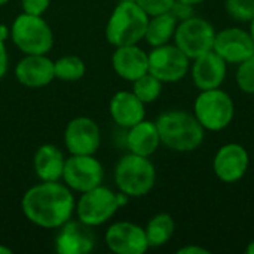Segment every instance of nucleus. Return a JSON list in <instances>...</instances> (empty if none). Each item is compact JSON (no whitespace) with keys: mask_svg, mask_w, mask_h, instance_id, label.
<instances>
[{"mask_svg":"<svg viewBox=\"0 0 254 254\" xmlns=\"http://www.w3.org/2000/svg\"><path fill=\"white\" fill-rule=\"evenodd\" d=\"M76 199L73 190L60 182H40L25 190L21 210L25 219L42 229H58L73 219Z\"/></svg>","mask_w":254,"mask_h":254,"instance_id":"nucleus-1","label":"nucleus"},{"mask_svg":"<svg viewBox=\"0 0 254 254\" xmlns=\"http://www.w3.org/2000/svg\"><path fill=\"white\" fill-rule=\"evenodd\" d=\"M161 144L173 152L188 153L201 147L205 129L193 113L185 110H167L155 121Z\"/></svg>","mask_w":254,"mask_h":254,"instance_id":"nucleus-2","label":"nucleus"},{"mask_svg":"<svg viewBox=\"0 0 254 254\" xmlns=\"http://www.w3.org/2000/svg\"><path fill=\"white\" fill-rule=\"evenodd\" d=\"M149 15L134 1L122 0L112 10L106 24V39L110 45H137L144 39Z\"/></svg>","mask_w":254,"mask_h":254,"instance_id":"nucleus-3","label":"nucleus"},{"mask_svg":"<svg viewBox=\"0 0 254 254\" xmlns=\"http://www.w3.org/2000/svg\"><path fill=\"white\" fill-rule=\"evenodd\" d=\"M115 183L119 192L129 198L146 196L156 183V168L153 162L140 155L127 153L115 167Z\"/></svg>","mask_w":254,"mask_h":254,"instance_id":"nucleus-4","label":"nucleus"},{"mask_svg":"<svg viewBox=\"0 0 254 254\" xmlns=\"http://www.w3.org/2000/svg\"><path fill=\"white\" fill-rule=\"evenodd\" d=\"M10 39L24 55L48 54L54 46V33L46 19L24 12L10 25Z\"/></svg>","mask_w":254,"mask_h":254,"instance_id":"nucleus-5","label":"nucleus"},{"mask_svg":"<svg viewBox=\"0 0 254 254\" xmlns=\"http://www.w3.org/2000/svg\"><path fill=\"white\" fill-rule=\"evenodd\" d=\"M193 115L205 131L217 132L232 124L235 104L226 91L220 88L205 89L195 98Z\"/></svg>","mask_w":254,"mask_h":254,"instance_id":"nucleus-6","label":"nucleus"},{"mask_svg":"<svg viewBox=\"0 0 254 254\" xmlns=\"http://www.w3.org/2000/svg\"><path fill=\"white\" fill-rule=\"evenodd\" d=\"M121 208L118 202V192H113L110 188L103 185L80 193V198L76 201L74 214L82 223L97 228L107 223Z\"/></svg>","mask_w":254,"mask_h":254,"instance_id":"nucleus-7","label":"nucleus"},{"mask_svg":"<svg viewBox=\"0 0 254 254\" xmlns=\"http://www.w3.org/2000/svg\"><path fill=\"white\" fill-rule=\"evenodd\" d=\"M216 30L213 24L201 16L192 15L179 21L174 33V45L179 46L189 60H195L202 54L213 51Z\"/></svg>","mask_w":254,"mask_h":254,"instance_id":"nucleus-8","label":"nucleus"},{"mask_svg":"<svg viewBox=\"0 0 254 254\" xmlns=\"http://www.w3.org/2000/svg\"><path fill=\"white\" fill-rule=\"evenodd\" d=\"M61 182L73 192H88L104 182V167L95 155H70L65 158Z\"/></svg>","mask_w":254,"mask_h":254,"instance_id":"nucleus-9","label":"nucleus"},{"mask_svg":"<svg viewBox=\"0 0 254 254\" xmlns=\"http://www.w3.org/2000/svg\"><path fill=\"white\" fill-rule=\"evenodd\" d=\"M190 70V60L174 43L155 46L149 52V73L162 83H176Z\"/></svg>","mask_w":254,"mask_h":254,"instance_id":"nucleus-10","label":"nucleus"},{"mask_svg":"<svg viewBox=\"0 0 254 254\" xmlns=\"http://www.w3.org/2000/svg\"><path fill=\"white\" fill-rule=\"evenodd\" d=\"M64 146L70 155H95L101 146L98 124L88 116L73 118L64 129Z\"/></svg>","mask_w":254,"mask_h":254,"instance_id":"nucleus-11","label":"nucleus"},{"mask_svg":"<svg viewBox=\"0 0 254 254\" xmlns=\"http://www.w3.org/2000/svg\"><path fill=\"white\" fill-rule=\"evenodd\" d=\"M106 246L116 254H143L150 247L144 228L132 222H115L104 235Z\"/></svg>","mask_w":254,"mask_h":254,"instance_id":"nucleus-12","label":"nucleus"},{"mask_svg":"<svg viewBox=\"0 0 254 254\" xmlns=\"http://www.w3.org/2000/svg\"><path fill=\"white\" fill-rule=\"evenodd\" d=\"M249 164L250 156L243 144L226 143L214 155L213 171L220 182L237 183L246 176Z\"/></svg>","mask_w":254,"mask_h":254,"instance_id":"nucleus-13","label":"nucleus"},{"mask_svg":"<svg viewBox=\"0 0 254 254\" xmlns=\"http://www.w3.org/2000/svg\"><path fill=\"white\" fill-rule=\"evenodd\" d=\"M213 51L228 64H240L254 55V43L249 31L240 27H228L216 33Z\"/></svg>","mask_w":254,"mask_h":254,"instance_id":"nucleus-14","label":"nucleus"},{"mask_svg":"<svg viewBox=\"0 0 254 254\" xmlns=\"http://www.w3.org/2000/svg\"><path fill=\"white\" fill-rule=\"evenodd\" d=\"M95 249V235L91 226L70 219L55 237V252L60 254H89Z\"/></svg>","mask_w":254,"mask_h":254,"instance_id":"nucleus-15","label":"nucleus"},{"mask_svg":"<svg viewBox=\"0 0 254 254\" xmlns=\"http://www.w3.org/2000/svg\"><path fill=\"white\" fill-rule=\"evenodd\" d=\"M15 77L25 88H43L55 79L54 61L48 54L24 55L15 65Z\"/></svg>","mask_w":254,"mask_h":254,"instance_id":"nucleus-16","label":"nucleus"},{"mask_svg":"<svg viewBox=\"0 0 254 254\" xmlns=\"http://www.w3.org/2000/svg\"><path fill=\"white\" fill-rule=\"evenodd\" d=\"M190 73L192 80L199 91L220 88L226 79L228 63L214 51H208L193 60Z\"/></svg>","mask_w":254,"mask_h":254,"instance_id":"nucleus-17","label":"nucleus"},{"mask_svg":"<svg viewBox=\"0 0 254 254\" xmlns=\"http://www.w3.org/2000/svg\"><path fill=\"white\" fill-rule=\"evenodd\" d=\"M112 67L121 79L132 83L149 73V54L138 43L116 46L112 55Z\"/></svg>","mask_w":254,"mask_h":254,"instance_id":"nucleus-18","label":"nucleus"},{"mask_svg":"<svg viewBox=\"0 0 254 254\" xmlns=\"http://www.w3.org/2000/svg\"><path fill=\"white\" fill-rule=\"evenodd\" d=\"M109 113L116 125L128 129L146 119V104L132 91H118L110 98Z\"/></svg>","mask_w":254,"mask_h":254,"instance_id":"nucleus-19","label":"nucleus"},{"mask_svg":"<svg viewBox=\"0 0 254 254\" xmlns=\"http://www.w3.org/2000/svg\"><path fill=\"white\" fill-rule=\"evenodd\" d=\"M64 164L63 150L51 143L39 146L33 158V168L40 182H61Z\"/></svg>","mask_w":254,"mask_h":254,"instance_id":"nucleus-20","label":"nucleus"},{"mask_svg":"<svg viewBox=\"0 0 254 254\" xmlns=\"http://www.w3.org/2000/svg\"><path fill=\"white\" fill-rule=\"evenodd\" d=\"M125 141L129 153L146 156V158H150L161 146V138L156 124L147 119H143L138 124L128 128Z\"/></svg>","mask_w":254,"mask_h":254,"instance_id":"nucleus-21","label":"nucleus"},{"mask_svg":"<svg viewBox=\"0 0 254 254\" xmlns=\"http://www.w3.org/2000/svg\"><path fill=\"white\" fill-rule=\"evenodd\" d=\"M177 24L179 19L173 15L171 10L155 16H149V22L143 40H146L152 48L167 45L174 39Z\"/></svg>","mask_w":254,"mask_h":254,"instance_id":"nucleus-22","label":"nucleus"},{"mask_svg":"<svg viewBox=\"0 0 254 254\" xmlns=\"http://www.w3.org/2000/svg\"><path fill=\"white\" fill-rule=\"evenodd\" d=\"M176 231V222L168 213L155 214L146 225L144 232L150 249H159L170 243Z\"/></svg>","mask_w":254,"mask_h":254,"instance_id":"nucleus-23","label":"nucleus"},{"mask_svg":"<svg viewBox=\"0 0 254 254\" xmlns=\"http://www.w3.org/2000/svg\"><path fill=\"white\" fill-rule=\"evenodd\" d=\"M55 79L63 82H77L85 76V61L77 55H63L54 61Z\"/></svg>","mask_w":254,"mask_h":254,"instance_id":"nucleus-24","label":"nucleus"},{"mask_svg":"<svg viewBox=\"0 0 254 254\" xmlns=\"http://www.w3.org/2000/svg\"><path fill=\"white\" fill-rule=\"evenodd\" d=\"M162 82L159 79H156L153 74L146 73L141 77H138L137 80L132 82V92L144 103V104H150L155 103L161 92H162Z\"/></svg>","mask_w":254,"mask_h":254,"instance_id":"nucleus-25","label":"nucleus"},{"mask_svg":"<svg viewBox=\"0 0 254 254\" xmlns=\"http://www.w3.org/2000/svg\"><path fill=\"white\" fill-rule=\"evenodd\" d=\"M238 88L246 94H254V55L238 64L235 73Z\"/></svg>","mask_w":254,"mask_h":254,"instance_id":"nucleus-26","label":"nucleus"},{"mask_svg":"<svg viewBox=\"0 0 254 254\" xmlns=\"http://www.w3.org/2000/svg\"><path fill=\"white\" fill-rule=\"evenodd\" d=\"M226 12L240 22H250L254 18V0H226Z\"/></svg>","mask_w":254,"mask_h":254,"instance_id":"nucleus-27","label":"nucleus"},{"mask_svg":"<svg viewBox=\"0 0 254 254\" xmlns=\"http://www.w3.org/2000/svg\"><path fill=\"white\" fill-rule=\"evenodd\" d=\"M149 16H155L171 10L176 0H134Z\"/></svg>","mask_w":254,"mask_h":254,"instance_id":"nucleus-28","label":"nucleus"},{"mask_svg":"<svg viewBox=\"0 0 254 254\" xmlns=\"http://www.w3.org/2000/svg\"><path fill=\"white\" fill-rule=\"evenodd\" d=\"M49 4L51 0H21V9L24 13L39 16H43V13L49 9Z\"/></svg>","mask_w":254,"mask_h":254,"instance_id":"nucleus-29","label":"nucleus"},{"mask_svg":"<svg viewBox=\"0 0 254 254\" xmlns=\"http://www.w3.org/2000/svg\"><path fill=\"white\" fill-rule=\"evenodd\" d=\"M171 12H173V15H174L179 21H183V19H186V18H189V16L193 15V6L176 0V3H174L173 7H171Z\"/></svg>","mask_w":254,"mask_h":254,"instance_id":"nucleus-30","label":"nucleus"},{"mask_svg":"<svg viewBox=\"0 0 254 254\" xmlns=\"http://www.w3.org/2000/svg\"><path fill=\"white\" fill-rule=\"evenodd\" d=\"M6 42L0 39V79L4 77V74L7 73V67H9V57H7V49H6Z\"/></svg>","mask_w":254,"mask_h":254,"instance_id":"nucleus-31","label":"nucleus"},{"mask_svg":"<svg viewBox=\"0 0 254 254\" xmlns=\"http://www.w3.org/2000/svg\"><path fill=\"white\" fill-rule=\"evenodd\" d=\"M210 253V250L208 249H204V247H201V246H193V244H190V246H185V247H182V249H179L177 250V254H208Z\"/></svg>","mask_w":254,"mask_h":254,"instance_id":"nucleus-32","label":"nucleus"},{"mask_svg":"<svg viewBox=\"0 0 254 254\" xmlns=\"http://www.w3.org/2000/svg\"><path fill=\"white\" fill-rule=\"evenodd\" d=\"M9 37H10V27H7L6 24H0V39L6 42Z\"/></svg>","mask_w":254,"mask_h":254,"instance_id":"nucleus-33","label":"nucleus"},{"mask_svg":"<svg viewBox=\"0 0 254 254\" xmlns=\"http://www.w3.org/2000/svg\"><path fill=\"white\" fill-rule=\"evenodd\" d=\"M0 254H12V249H9L7 246L0 244Z\"/></svg>","mask_w":254,"mask_h":254,"instance_id":"nucleus-34","label":"nucleus"},{"mask_svg":"<svg viewBox=\"0 0 254 254\" xmlns=\"http://www.w3.org/2000/svg\"><path fill=\"white\" fill-rule=\"evenodd\" d=\"M179 1H183V3H188V4L195 6V4H199V3H202V1H205V0H179Z\"/></svg>","mask_w":254,"mask_h":254,"instance_id":"nucleus-35","label":"nucleus"},{"mask_svg":"<svg viewBox=\"0 0 254 254\" xmlns=\"http://www.w3.org/2000/svg\"><path fill=\"white\" fill-rule=\"evenodd\" d=\"M246 253L247 254H254V241H252L247 247H246Z\"/></svg>","mask_w":254,"mask_h":254,"instance_id":"nucleus-36","label":"nucleus"},{"mask_svg":"<svg viewBox=\"0 0 254 254\" xmlns=\"http://www.w3.org/2000/svg\"><path fill=\"white\" fill-rule=\"evenodd\" d=\"M249 33H250L252 40H253V43H254V18L250 21V30H249Z\"/></svg>","mask_w":254,"mask_h":254,"instance_id":"nucleus-37","label":"nucleus"},{"mask_svg":"<svg viewBox=\"0 0 254 254\" xmlns=\"http://www.w3.org/2000/svg\"><path fill=\"white\" fill-rule=\"evenodd\" d=\"M9 1H10V0H0V7H1V6H4V4H6V3H9Z\"/></svg>","mask_w":254,"mask_h":254,"instance_id":"nucleus-38","label":"nucleus"}]
</instances>
